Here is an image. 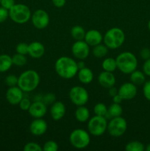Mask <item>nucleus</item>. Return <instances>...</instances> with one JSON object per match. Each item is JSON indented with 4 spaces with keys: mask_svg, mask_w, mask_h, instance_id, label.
Segmentation results:
<instances>
[{
    "mask_svg": "<svg viewBox=\"0 0 150 151\" xmlns=\"http://www.w3.org/2000/svg\"><path fill=\"white\" fill-rule=\"evenodd\" d=\"M77 78L79 82L85 85L91 83L94 80V72L90 68L85 66L83 69L78 70Z\"/></svg>",
    "mask_w": 150,
    "mask_h": 151,
    "instance_id": "aec40b11",
    "label": "nucleus"
},
{
    "mask_svg": "<svg viewBox=\"0 0 150 151\" xmlns=\"http://www.w3.org/2000/svg\"><path fill=\"white\" fill-rule=\"evenodd\" d=\"M49 112L53 120L59 121L63 119L66 114V106L61 101H55L53 104L51 105Z\"/></svg>",
    "mask_w": 150,
    "mask_h": 151,
    "instance_id": "dca6fc26",
    "label": "nucleus"
},
{
    "mask_svg": "<svg viewBox=\"0 0 150 151\" xmlns=\"http://www.w3.org/2000/svg\"><path fill=\"white\" fill-rule=\"evenodd\" d=\"M107 119L105 116L95 115L88 121V131L94 137H101L107 131Z\"/></svg>",
    "mask_w": 150,
    "mask_h": 151,
    "instance_id": "0eeeda50",
    "label": "nucleus"
},
{
    "mask_svg": "<svg viewBox=\"0 0 150 151\" xmlns=\"http://www.w3.org/2000/svg\"><path fill=\"white\" fill-rule=\"evenodd\" d=\"M30 8L24 4H15L9 10V17L14 23L19 24H26L31 19Z\"/></svg>",
    "mask_w": 150,
    "mask_h": 151,
    "instance_id": "39448f33",
    "label": "nucleus"
},
{
    "mask_svg": "<svg viewBox=\"0 0 150 151\" xmlns=\"http://www.w3.org/2000/svg\"><path fill=\"white\" fill-rule=\"evenodd\" d=\"M31 103H31L30 100H29V99L26 98V97H23L22 100L20 101V103H19V108H20L21 110L28 111L29 107H30Z\"/></svg>",
    "mask_w": 150,
    "mask_h": 151,
    "instance_id": "c9c22d12",
    "label": "nucleus"
},
{
    "mask_svg": "<svg viewBox=\"0 0 150 151\" xmlns=\"http://www.w3.org/2000/svg\"><path fill=\"white\" fill-rule=\"evenodd\" d=\"M74 116L76 120L78 122H81V123H84V122H88V119H90V114L89 109L85 106H77L76 109L75 110Z\"/></svg>",
    "mask_w": 150,
    "mask_h": 151,
    "instance_id": "412c9836",
    "label": "nucleus"
},
{
    "mask_svg": "<svg viewBox=\"0 0 150 151\" xmlns=\"http://www.w3.org/2000/svg\"><path fill=\"white\" fill-rule=\"evenodd\" d=\"M91 134L84 129L76 128L69 135V142L72 147L78 150H82L88 147L91 143Z\"/></svg>",
    "mask_w": 150,
    "mask_h": 151,
    "instance_id": "423d86ee",
    "label": "nucleus"
},
{
    "mask_svg": "<svg viewBox=\"0 0 150 151\" xmlns=\"http://www.w3.org/2000/svg\"><path fill=\"white\" fill-rule=\"evenodd\" d=\"M76 63H77L78 69H83V68H85V66H86V65H85V63L84 62V60H79V61L76 62Z\"/></svg>",
    "mask_w": 150,
    "mask_h": 151,
    "instance_id": "a18cd8bd",
    "label": "nucleus"
},
{
    "mask_svg": "<svg viewBox=\"0 0 150 151\" xmlns=\"http://www.w3.org/2000/svg\"><path fill=\"white\" fill-rule=\"evenodd\" d=\"M122 101H123V99H122V97H121V96L119 95V94H116V95L113 96V103H119V104H121Z\"/></svg>",
    "mask_w": 150,
    "mask_h": 151,
    "instance_id": "c03bdc74",
    "label": "nucleus"
},
{
    "mask_svg": "<svg viewBox=\"0 0 150 151\" xmlns=\"http://www.w3.org/2000/svg\"><path fill=\"white\" fill-rule=\"evenodd\" d=\"M54 70L59 77L66 80L74 78L78 72L76 62L68 56H61L54 63Z\"/></svg>",
    "mask_w": 150,
    "mask_h": 151,
    "instance_id": "f257e3e1",
    "label": "nucleus"
},
{
    "mask_svg": "<svg viewBox=\"0 0 150 151\" xmlns=\"http://www.w3.org/2000/svg\"><path fill=\"white\" fill-rule=\"evenodd\" d=\"M0 3H1V0H0Z\"/></svg>",
    "mask_w": 150,
    "mask_h": 151,
    "instance_id": "09e8293b",
    "label": "nucleus"
},
{
    "mask_svg": "<svg viewBox=\"0 0 150 151\" xmlns=\"http://www.w3.org/2000/svg\"><path fill=\"white\" fill-rule=\"evenodd\" d=\"M45 47L39 41H33L28 46V55L34 59L41 58L45 54Z\"/></svg>",
    "mask_w": 150,
    "mask_h": 151,
    "instance_id": "6ab92c4d",
    "label": "nucleus"
},
{
    "mask_svg": "<svg viewBox=\"0 0 150 151\" xmlns=\"http://www.w3.org/2000/svg\"><path fill=\"white\" fill-rule=\"evenodd\" d=\"M12 60H13V64L17 66H23L26 65L27 62V58L24 55L16 53L14 55L12 56Z\"/></svg>",
    "mask_w": 150,
    "mask_h": 151,
    "instance_id": "c85d7f7f",
    "label": "nucleus"
},
{
    "mask_svg": "<svg viewBox=\"0 0 150 151\" xmlns=\"http://www.w3.org/2000/svg\"><path fill=\"white\" fill-rule=\"evenodd\" d=\"M71 52L76 58L85 60L89 56L90 46L84 40L75 41L71 47Z\"/></svg>",
    "mask_w": 150,
    "mask_h": 151,
    "instance_id": "9b49d317",
    "label": "nucleus"
},
{
    "mask_svg": "<svg viewBox=\"0 0 150 151\" xmlns=\"http://www.w3.org/2000/svg\"><path fill=\"white\" fill-rule=\"evenodd\" d=\"M107 107L106 105L103 103H98L94 106V114L97 116H105L107 114Z\"/></svg>",
    "mask_w": 150,
    "mask_h": 151,
    "instance_id": "c756f323",
    "label": "nucleus"
},
{
    "mask_svg": "<svg viewBox=\"0 0 150 151\" xmlns=\"http://www.w3.org/2000/svg\"><path fill=\"white\" fill-rule=\"evenodd\" d=\"M143 72L146 76L150 77V58L146 60L143 64Z\"/></svg>",
    "mask_w": 150,
    "mask_h": 151,
    "instance_id": "a19ab883",
    "label": "nucleus"
},
{
    "mask_svg": "<svg viewBox=\"0 0 150 151\" xmlns=\"http://www.w3.org/2000/svg\"><path fill=\"white\" fill-rule=\"evenodd\" d=\"M148 29H149V30L150 31V20L149 21V22H148Z\"/></svg>",
    "mask_w": 150,
    "mask_h": 151,
    "instance_id": "de8ad7c7",
    "label": "nucleus"
},
{
    "mask_svg": "<svg viewBox=\"0 0 150 151\" xmlns=\"http://www.w3.org/2000/svg\"><path fill=\"white\" fill-rule=\"evenodd\" d=\"M53 5L57 8H61L64 7L66 3V0H51Z\"/></svg>",
    "mask_w": 150,
    "mask_h": 151,
    "instance_id": "79ce46f5",
    "label": "nucleus"
},
{
    "mask_svg": "<svg viewBox=\"0 0 150 151\" xmlns=\"http://www.w3.org/2000/svg\"><path fill=\"white\" fill-rule=\"evenodd\" d=\"M101 67H102L104 71L113 72L117 69L116 58H105L101 63Z\"/></svg>",
    "mask_w": 150,
    "mask_h": 151,
    "instance_id": "bb28decb",
    "label": "nucleus"
},
{
    "mask_svg": "<svg viewBox=\"0 0 150 151\" xmlns=\"http://www.w3.org/2000/svg\"><path fill=\"white\" fill-rule=\"evenodd\" d=\"M118 94V89L115 86L111 87V88H108V94L110 97H113V96H115L116 94Z\"/></svg>",
    "mask_w": 150,
    "mask_h": 151,
    "instance_id": "37998d69",
    "label": "nucleus"
},
{
    "mask_svg": "<svg viewBox=\"0 0 150 151\" xmlns=\"http://www.w3.org/2000/svg\"><path fill=\"white\" fill-rule=\"evenodd\" d=\"M138 93L137 86L132 82H126L121 84L118 89V94L123 100H131L135 97Z\"/></svg>",
    "mask_w": 150,
    "mask_h": 151,
    "instance_id": "f8f14e48",
    "label": "nucleus"
},
{
    "mask_svg": "<svg viewBox=\"0 0 150 151\" xmlns=\"http://www.w3.org/2000/svg\"><path fill=\"white\" fill-rule=\"evenodd\" d=\"M117 69L125 75H129L138 67V59L131 52H123L116 57Z\"/></svg>",
    "mask_w": 150,
    "mask_h": 151,
    "instance_id": "7ed1b4c3",
    "label": "nucleus"
},
{
    "mask_svg": "<svg viewBox=\"0 0 150 151\" xmlns=\"http://www.w3.org/2000/svg\"><path fill=\"white\" fill-rule=\"evenodd\" d=\"M127 130V122L121 116L112 118L107 122V131L111 137H120Z\"/></svg>",
    "mask_w": 150,
    "mask_h": 151,
    "instance_id": "6e6552de",
    "label": "nucleus"
},
{
    "mask_svg": "<svg viewBox=\"0 0 150 151\" xmlns=\"http://www.w3.org/2000/svg\"><path fill=\"white\" fill-rule=\"evenodd\" d=\"M69 96L71 102L76 106H85L89 100V94L87 89L80 86L72 87L69 91Z\"/></svg>",
    "mask_w": 150,
    "mask_h": 151,
    "instance_id": "1a4fd4ad",
    "label": "nucleus"
},
{
    "mask_svg": "<svg viewBox=\"0 0 150 151\" xmlns=\"http://www.w3.org/2000/svg\"><path fill=\"white\" fill-rule=\"evenodd\" d=\"M28 112L34 119L43 118L47 112L46 105L41 100H35V102L31 103Z\"/></svg>",
    "mask_w": 150,
    "mask_h": 151,
    "instance_id": "2eb2a0df",
    "label": "nucleus"
},
{
    "mask_svg": "<svg viewBox=\"0 0 150 151\" xmlns=\"http://www.w3.org/2000/svg\"><path fill=\"white\" fill-rule=\"evenodd\" d=\"M143 94L144 97L150 102V81H146L143 86Z\"/></svg>",
    "mask_w": 150,
    "mask_h": 151,
    "instance_id": "e433bc0d",
    "label": "nucleus"
},
{
    "mask_svg": "<svg viewBox=\"0 0 150 151\" xmlns=\"http://www.w3.org/2000/svg\"><path fill=\"white\" fill-rule=\"evenodd\" d=\"M12 57L7 54L0 55V72H6L13 66Z\"/></svg>",
    "mask_w": 150,
    "mask_h": 151,
    "instance_id": "b1692460",
    "label": "nucleus"
},
{
    "mask_svg": "<svg viewBox=\"0 0 150 151\" xmlns=\"http://www.w3.org/2000/svg\"><path fill=\"white\" fill-rule=\"evenodd\" d=\"M146 151H150V143H149L145 147Z\"/></svg>",
    "mask_w": 150,
    "mask_h": 151,
    "instance_id": "49530a36",
    "label": "nucleus"
},
{
    "mask_svg": "<svg viewBox=\"0 0 150 151\" xmlns=\"http://www.w3.org/2000/svg\"><path fill=\"white\" fill-rule=\"evenodd\" d=\"M23 150L24 151H43L42 147L39 144L34 142H28L24 146Z\"/></svg>",
    "mask_w": 150,
    "mask_h": 151,
    "instance_id": "2f4dec72",
    "label": "nucleus"
},
{
    "mask_svg": "<svg viewBox=\"0 0 150 151\" xmlns=\"http://www.w3.org/2000/svg\"><path fill=\"white\" fill-rule=\"evenodd\" d=\"M48 129V125L43 118H37L32 120L29 125V131L35 137H41L46 134Z\"/></svg>",
    "mask_w": 150,
    "mask_h": 151,
    "instance_id": "4468645a",
    "label": "nucleus"
},
{
    "mask_svg": "<svg viewBox=\"0 0 150 151\" xmlns=\"http://www.w3.org/2000/svg\"><path fill=\"white\" fill-rule=\"evenodd\" d=\"M9 17V10L4 8L1 6L0 7V24L5 22Z\"/></svg>",
    "mask_w": 150,
    "mask_h": 151,
    "instance_id": "4c0bfd02",
    "label": "nucleus"
},
{
    "mask_svg": "<svg viewBox=\"0 0 150 151\" xmlns=\"http://www.w3.org/2000/svg\"><path fill=\"white\" fill-rule=\"evenodd\" d=\"M41 101L46 105H51L56 101V96L54 93H47L44 96H42Z\"/></svg>",
    "mask_w": 150,
    "mask_h": 151,
    "instance_id": "72a5a7b5",
    "label": "nucleus"
},
{
    "mask_svg": "<svg viewBox=\"0 0 150 151\" xmlns=\"http://www.w3.org/2000/svg\"><path fill=\"white\" fill-rule=\"evenodd\" d=\"M85 32V29L80 25H75L71 29V35L75 41L84 40Z\"/></svg>",
    "mask_w": 150,
    "mask_h": 151,
    "instance_id": "a878e982",
    "label": "nucleus"
},
{
    "mask_svg": "<svg viewBox=\"0 0 150 151\" xmlns=\"http://www.w3.org/2000/svg\"><path fill=\"white\" fill-rule=\"evenodd\" d=\"M98 83L101 87L104 88H110L115 86L116 78L113 72L104 71L101 72L98 76Z\"/></svg>",
    "mask_w": 150,
    "mask_h": 151,
    "instance_id": "f3484780",
    "label": "nucleus"
},
{
    "mask_svg": "<svg viewBox=\"0 0 150 151\" xmlns=\"http://www.w3.org/2000/svg\"><path fill=\"white\" fill-rule=\"evenodd\" d=\"M84 41L90 46L94 47L101 44L103 41V35L101 32L97 29H90L85 32Z\"/></svg>",
    "mask_w": 150,
    "mask_h": 151,
    "instance_id": "a211bd4d",
    "label": "nucleus"
},
{
    "mask_svg": "<svg viewBox=\"0 0 150 151\" xmlns=\"http://www.w3.org/2000/svg\"><path fill=\"white\" fill-rule=\"evenodd\" d=\"M129 75H130V77H129L130 82L135 84V86L144 85V83L146 82V75L142 71L135 69Z\"/></svg>",
    "mask_w": 150,
    "mask_h": 151,
    "instance_id": "5701e85b",
    "label": "nucleus"
},
{
    "mask_svg": "<svg viewBox=\"0 0 150 151\" xmlns=\"http://www.w3.org/2000/svg\"><path fill=\"white\" fill-rule=\"evenodd\" d=\"M125 41L124 32L119 27H112L103 35V42L109 50H116Z\"/></svg>",
    "mask_w": 150,
    "mask_h": 151,
    "instance_id": "20e7f679",
    "label": "nucleus"
},
{
    "mask_svg": "<svg viewBox=\"0 0 150 151\" xmlns=\"http://www.w3.org/2000/svg\"><path fill=\"white\" fill-rule=\"evenodd\" d=\"M126 151H144L145 145L140 141H130L125 145Z\"/></svg>",
    "mask_w": 150,
    "mask_h": 151,
    "instance_id": "cd10ccee",
    "label": "nucleus"
},
{
    "mask_svg": "<svg viewBox=\"0 0 150 151\" xmlns=\"http://www.w3.org/2000/svg\"><path fill=\"white\" fill-rule=\"evenodd\" d=\"M16 4L15 0H1L0 5L7 10H10L14 4Z\"/></svg>",
    "mask_w": 150,
    "mask_h": 151,
    "instance_id": "58836bf2",
    "label": "nucleus"
},
{
    "mask_svg": "<svg viewBox=\"0 0 150 151\" xmlns=\"http://www.w3.org/2000/svg\"><path fill=\"white\" fill-rule=\"evenodd\" d=\"M28 46H29V44L24 42H21L18 44L16 47V53L24 55H28Z\"/></svg>",
    "mask_w": 150,
    "mask_h": 151,
    "instance_id": "f704fd0d",
    "label": "nucleus"
},
{
    "mask_svg": "<svg viewBox=\"0 0 150 151\" xmlns=\"http://www.w3.org/2000/svg\"><path fill=\"white\" fill-rule=\"evenodd\" d=\"M6 100L12 106L19 105L24 97V91L18 86L9 87L5 94Z\"/></svg>",
    "mask_w": 150,
    "mask_h": 151,
    "instance_id": "ddd939ff",
    "label": "nucleus"
},
{
    "mask_svg": "<svg viewBox=\"0 0 150 151\" xmlns=\"http://www.w3.org/2000/svg\"><path fill=\"white\" fill-rule=\"evenodd\" d=\"M109 48L104 44H99L93 47V55L96 58H102L108 53Z\"/></svg>",
    "mask_w": 150,
    "mask_h": 151,
    "instance_id": "393cba45",
    "label": "nucleus"
},
{
    "mask_svg": "<svg viewBox=\"0 0 150 151\" xmlns=\"http://www.w3.org/2000/svg\"><path fill=\"white\" fill-rule=\"evenodd\" d=\"M140 56L142 59L144 60H147V59L150 58V49L147 48V47H144L142 50L140 51Z\"/></svg>",
    "mask_w": 150,
    "mask_h": 151,
    "instance_id": "ea45409f",
    "label": "nucleus"
},
{
    "mask_svg": "<svg viewBox=\"0 0 150 151\" xmlns=\"http://www.w3.org/2000/svg\"><path fill=\"white\" fill-rule=\"evenodd\" d=\"M32 25L38 29H44L49 24L50 17L49 13L43 9H38L31 16Z\"/></svg>",
    "mask_w": 150,
    "mask_h": 151,
    "instance_id": "9d476101",
    "label": "nucleus"
},
{
    "mask_svg": "<svg viewBox=\"0 0 150 151\" xmlns=\"http://www.w3.org/2000/svg\"><path fill=\"white\" fill-rule=\"evenodd\" d=\"M58 149V144L53 140H49L46 142L42 147L43 151H57Z\"/></svg>",
    "mask_w": 150,
    "mask_h": 151,
    "instance_id": "7c9ffc66",
    "label": "nucleus"
},
{
    "mask_svg": "<svg viewBox=\"0 0 150 151\" xmlns=\"http://www.w3.org/2000/svg\"><path fill=\"white\" fill-rule=\"evenodd\" d=\"M18 81H19V77L16 76L15 75H9L4 79V83L9 87L16 86H18Z\"/></svg>",
    "mask_w": 150,
    "mask_h": 151,
    "instance_id": "473e14b6",
    "label": "nucleus"
},
{
    "mask_svg": "<svg viewBox=\"0 0 150 151\" xmlns=\"http://www.w3.org/2000/svg\"><path fill=\"white\" fill-rule=\"evenodd\" d=\"M122 113H123V108L121 104L113 103L109 107H107V111L105 117L107 119H110L112 118L121 116Z\"/></svg>",
    "mask_w": 150,
    "mask_h": 151,
    "instance_id": "4be33fe9",
    "label": "nucleus"
},
{
    "mask_svg": "<svg viewBox=\"0 0 150 151\" xmlns=\"http://www.w3.org/2000/svg\"><path fill=\"white\" fill-rule=\"evenodd\" d=\"M40 83V75L36 71L28 69L19 76L18 86L24 92H31L38 88Z\"/></svg>",
    "mask_w": 150,
    "mask_h": 151,
    "instance_id": "f03ea898",
    "label": "nucleus"
}]
</instances>
